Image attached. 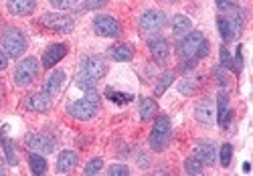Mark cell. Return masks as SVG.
Returning <instances> with one entry per match:
<instances>
[{
	"mask_svg": "<svg viewBox=\"0 0 253 176\" xmlns=\"http://www.w3.org/2000/svg\"><path fill=\"white\" fill-rule=\"evenodd\" d=\"M85 93H83L81 99H75L69 103L67 107V114L79 122H87L91 118H95L97 109H99V93L95 87H87V89H83Z\"/></svg>",
	"mask_w": 253,
	"mask_h": 176,
	"instance_id": "obj_1",
	"label": "cell"
},
{
	"mask_svg": "<svg viewBox=\"0 0 253 176\" xmlns=\"http://www.w3.org/2000/svg\"><path fill=\"white\" fill-rule=\"evenodd\" d=\"M0 45H2L6 57L18 59L27 51V37L18 27H8V29H4L2 35H0Z\"/></svg>",
	"mask_w": 253,
	"mask_h": 176,
	"instance_id": "obj_2",
	"label": "cell"
},
{
	"mask_svg": "<svg viewBox=\"0 0 253 176\" xmlns=\"http://www.w3.org/2000/svg\"><path fill=\"white\" fill-rule=\"evenodd\" d=\"M170 136H172V126H170V118L168 116H158L154 120L152 132H150V150L152 152H164L170 144Z\"/></svg>",
	"mask_w": 253,
	"mask_h": 176,
	"instance_id": "obj_3",
	"label": "cell"
},
{
	"mask_svg": "<svg viewBox=\"0 0 253 176\" xmlns=\"http://www.w3.org/2000/svg\"><path fill=\"white\" fill-rule=\"evenodd\" d=\"M39 71H41V63L37 57H27L23 61H18L16 69H14V83L18 87H27L33 81H37Z\"/></svg>",
	"mask_w": 253,
	"mask_h": 176,
	"instance_id": "obj_4",
	"label": "cell"
},
{
	"mask_svg": "<svg viewBox=\"0 0 253 176\" xmlns=\"http://www.w3.org/2000/svg\"><path fill=\"white\" fill-rule=\"evenodd\" d=\"M39 23L49 31L63 33V35H67L75 29V18L71 14H63V12H47L39 18Z\"/></svg>",
	"mask_w": 253,
	"mask_h": 176,
	"instance_id": "obj_5",
	"label": "cell"
},
{
	"mask_svg": "<svg viewBox=\"0 0 253 176\" xmlns=\"http://www.w3.org/2000/svg\"><path fill=\"white\" fill-rule=\"evenodd\" d=\"M166 23H168V16H166L162 10H156V8L146 10V12L140 16V20H138L140 31H142V33H150V35L160 33V31L166 27Z\"/></svg>",
	"mask_w": 253,
	"mask_h": 176,
	"instance_id": "obj_6",
	"label": "cell"
},
{
	"mask_svg": "<svg viewBox=\"0 0 253 176\" xmlns=\"http://www.w3.org/2000/svg\"><path fill=\"white\" fill-rule=\"evenodd\" d=\"M93 31L97 37L103 39H116L122 35V25L110 14H97L93 18Z\"/></svg>",
	"mask_w": 253,
	"mask_h": 176,
	"instance_id": "obj_7",
	"label": "cell"
},
{
	"mask_svg": "<svg viewBox=\"0 0 253 176\" xmlns=\"http://www.w3.org/2000/svg\"><path fill=\"white\" fill-rule=\"evenodd\" d=\"M81 73L93 81H99L105 77V73H108V63H105V59L101 55L85 57L81 61Z\"/></svg>",
	"mask_w": 253,
	"mask_h": 176,
	"instance_id": "obj_8",
	"label": "cell"
},
{
	"mask_svg": "<svg viewBox=\"0 0 253 176\" xmlns=\"http://www.w3.org/2000/svg\"><path fill=\"white\" fill-rule=\"evenodd\" d=\"M203 35L199 31H191L182 37V41L178 43V57L180 59H195L197 61V51L203 43Z\"/></svg>",
	"mask_w": 253,
	"mask_h": 176,
	"instance_id": "obj_9",
	"label": "cell"
},
{
	"mask_svg": "<svg viewBox=\"0 0 253 176\" xmlns=\"http://www.w3.org/2000/svg\"><path fill=\"white\" fill-rule=\"evenodd\" d=\"M25 144L31 152H37V154H51L55 150V142L51 138H47L45 134H35V132H31V134L25 136Z\"/></svg>",
	"mask_w": 253,
	"mask_h": 176,
	"instance_id": "obj_10",
	"label": "cell"
},
{
	"mask_svg": "<svg viewBox=\"0 0 253 176\" xmlns=\"http://www.w3.org/2000/svg\"><path fill=\"white\" fill-rule=\"evenodd\" d=\"M67 51H69V47L65 45V43H55V45H51V47L45 49L41 65H43L45 69H53L55 65H59V61L67 55Z\"/></svg>",
	"mask_w": 253,
	"mask_h": 176,
	"instance_id": "obj_11",
	"label": "cell"
},
{
	"mask_svg": "<svg viewBox=\"0 0 253 176\" xmlns=\"http://www.w3.org/2000/svg\"><path fill=\"white\" fill-rule=\"evenodd\" d=\"M195 158H199L205 166H215L217 164V148L213 142L201 140L195 146Z\"/></svg>",
	"mask_w": 253,
	"mask_h": 176,
	"instance_id": "obj_12",
	"label": "cell"
},
{
	"mask_svg": "<svg viewBox=\"0 0 253 176\" xmlns=\"http://www.w3.org/2000/svg\"><path fill=\"white\" fill-rule=\"evenodd\" d=\"M148 49H150V55L156 63L164 65L170 57V45H168V41L164 37H154L148 41Z\"/></svg>",
	"mask_w": 253,
	"mask_h": 176,
	"instance_id": "obj_13",
	"label": "cell"
},
{
	"mask_svg": "<svg viewBox=\"0 0 253 176\" xmlns=\"http://www.w3.org/2000/svg\"><path fill=\"white\" fill-rule=\"evenodd\" d=\"M215 120L219 122V126L221 128H229V124H231V120H233V112H231V107H229V95L225 93V91H221L219 95H217V109H215Z\"/></svg>",
	"mask_w": 253,
	"mask_h": 176,
	"instance_id": "obj_14",
	"label": "cell"
},
{
	"mask_svg": "<svg viewBox=\"0 0 253 176\" xmlns=\"http://www.w3.org/2000/svg\"><path fill=\"white\" fill-rule=\"evenodd\" d=\"M63 83H65V73H63L61 69H55V71L47 77V81L43 83V87H41V91H43L47 97L55 99V97L59 95V91H61Z\"/></svg>",
	"mask_w": 253,
	"mask_h": 176,
	"instance_id": "obj_15",
	"label": "cell"
},
{
	"mask_svg": "<svg viewBox=\"0 0 253 176\" xmlns=\"http://www.w3.org/2000/svg\"><path fill=\"white\" fill-rule=\"evenodd\" d=\"M195 118H197V122H201V124H205V126H211L215 122V105H213V101L211 99H203V101H199L197 103V107H195Z\"/></svg>",
	"mask_w": 253,
	"mask_h": 176,
	"instance_id": "obj_16",
	"label": "cell"
},
{
	"mask_svg": "<svg viewBox=\"0 0 253 176\" xmlns=\"http://www.w3.org/2000/svg\"><path fill=\"white\" fill-rule=\"evenodd\" d=\"M51 97H47L43 91H35V93H31L29 97H27V101H25V105H27V109L29 112H37V114H43V112H47V109L51 107Z\"/></svg>",
	"mask_w": 253,
	"mask_h": 176,
	"instance_id": "obj_17",
	"label": "cell"
},
{
	"mask_svg": "<svg viewBox=\"0 0 253 176\" xmlns=\"http://www.w3.org/2000/svg\"><path fill=\"white\" fill-rule=\"evenodd\" d=\"M6 8L12 16H31L37 8V0H8Z\"/></svg>",
	"mask_w": 253,
	"mask_h": 176,
	"instance_id": "obj_18",
	"label": "cell"
},
{
	"mask_svg": "<svg viewBox=\"0 0 253 176\" xmlns=\"http://www.w3.org/2000/svg\"><path fill=\"white\" fill-rule=\"evenodd\" d=\"M77 162H79L77 152L63 150V152H59V156H57V172L59 174H67L77 166Z\"/></svg>",
	"mask_w": 253,
	"mask_h": 176,
	"instance_id": "obj_19",
	"label": "cell"
},
{
	"mask_svg": "<svg viewBox=\"0 0 253 176\" xmlns=\"http://www.w3.org/2000/svg\"><path fill=\"white\" fill-rule=\"evenodd\" d=\"M170 27H172V35L178 37V39H182L186 33H191L193 23H191V18H188L186 14H174Z\"/></svg>",
	"mask_w": 253,
	"mask_h": 176,
	"instance_id": "obj_20",
	"label": "cell"
},
{
	"mask_svg": "<svg viewBox=\"0 0 253 176\" xmlns=\"http://www.w3.org/2000/svg\"><path fill=\"white\" fill-rule=\"evenodd\" d=\"M134 47L130 45V43H120V45H114L110 55L114 61H120V63H126V61H132L134 59Z\"/></svg>",
	"mask_w": 253,
	"mask_h": 176,
	"instance_id": "obj_21",
	"label": "cell"
},
{
	"mask_svg": "<svg viewBox=\"0 0 253 176\" xmlns=\"http://www.w3.org/2000/svg\"><path fill=\"white\" fill-rule=\"evenodd\" d=\"M158 114V105L152 97H142L140 99V120L142 122H150Z\"/></svg>",
	"mask_w": 253,
	"mask_h": 176,
	"instance_id": "obj_22",
	"label": "cell"
},
{
	"mask_svg": "<svg viewBox=\"0 0 253 176\" xmlns=\"http://www.w3.org/2000/svg\"><path fill=\"white\" fill-rule=\"evenodd\" d=\"M217 31H219L223 43H231V41L235 39L233 25H231V20L227 18V14H219V16H217Z\"/></svg>",
	"mask_w": 253,
	"mask_h": 176,
	"instance_id": "obj_23",
	"label": "cell"
},
{
	"mask_svg": "<svg viewBox=\"0 0 253 176\" xmlns=\"http://www.w3.org/2000/svg\"><path fill=\"white\" fill-rule=\"evenodd\" d=\"M29 166H31V172H33L35 176L47 174V160H45L43 154L31 152V154H29Z\"/></svg>",
	"mask_w": 253,
	"mask_h": 176,
	"instance_id": "obj_24",
	"label": "cell"
},
{
	"mask_svg": "<svg viewBox=\"0 0 253 176\" xmlns=\"http://www.w3.org/2000/svg\"><path fill=\"white\" fill-rule=\"evenodd\" d=\"M6 126H2V130H0V142H2V148H4V156H6V162L10 164V166H16L18 162H16V152H14V146H12V142L6 138Z\"/></svg>",
	"mask_w": 253,
	"mask_h": 176,
	"instance_id": "obj_25",
	"label": "cell"
},
{
	"mask_svg": "<svg viewBox=\"0 0 253 176\" xmlns=\"http://www.w3.org/2000/svg\"><path fill=\"white\" fill-rule=\"evenodd\" d=\"M103 95L108 97L110 101L118 103V105H126V103H130V101L134 99V95H130V93H122V91H116V89H112V87H105Z\"/></svg>",
	"mask_w": 253,
	"mask_h": 176,
	"instance_id": "obj_26",
	"label": "cell"
},
{
	"mask_svg": "<svg viewBox=\"0 0 253 176\" xmlns=\"http://www.w3.org/2000/svg\"><path fill=\"white\" fill-rule=\"evenodd\" d=\"M172 81H174V73H172V71H166V73H162V75H160V79H158V83H156V89H154L156 97L164 95V91H166L168 87L172 85Z\"/></svg>",
	"mask_w": 253,
	"mask_h": 176,
	"instance_id": "obj_27",
	"label": "cell"
},
{
	"mask_svg": "<svg viewBox=\"0 0 253 176\" xmlns=\"http://www.w3.org/2000/svg\"><path fill=\"white\" fill-rule=\"evenodd\" d=\"M184 172H186V174L201 176V174L205 172V164H203L199 158L191 156V158H186V160H184Z\"/></svg>",
	"mask_w": 253,
	"mask_h": 176,
	"instance_id": "obj_28",
	"label": "cell"
},
{
	"mask_svg": "<svg viewBox=\"0 0 253 176\" xmlns=\"http://www.w3.org/2000/svg\"><path fill=\"white\" fill-rule=\"evenodd\" d=\"M231 158H233V146L231 144H223L221 150H219V162L223 168H229L231 166Z\"/></svg>",
	"mask_w": 253,
	"mask_h": 176,
	"instance_id": "obj_29",
	"label": "cell"
},
{
	"mask_svg": "<svg viewBox=\"0 0 253 176\" xmlns=\"http://www.w3.org/2000/svg\"><path fill=\"white\" fill-rule=\"evenodd\" d=\"M101 168H103V160H101V158H91V160L85 164V168H83V174H85V176L99 174Z\"/></svg>",
	"mask_w": 253,
	"mask_h": 176,
	"instance_id": "obj_30",
	"label": "cell"
},
{
	"mask_svg": "<svg viewBox=\"0 0 253 176\" xmlns=\"http://www.w3.org/2000/svg\"><path fill=\"white\" fill-rule=\"evenodd\" d=\"M105 4H108V0H83L79 10L81 12H85V10H97V8L105 6Z\"/></svg>",
	"mask_w": 253,
	"mask_h": 176,
	"instance_id": "obj_31",
	"label": "cell"
},
{
	"mask_svg": "<svg viewBox=\"0 0 253 176\" xmlns=\"http://www.w3.org/2000/svg\"><path fill=\"white\" fill-rule=\"evenodd\" d=\"M49 2L55 10H69V8L77 6L79 0H49Z\"/></svg>",
	"mask_w": 253,
	"mask_h": 176,
	"instance_id": "obj_32",
	"label": "cell"
},
{
	"mask_svg": "<svg viewBox=\"0 0 253 176\" xmlns=\"http://www.w3.org/2000/svg\"><path fill=\"white\" fill-rule=\"evenodd\" d=\"M219 59H221V67H223V69H233V59H231L229 49H227L225 45L219 49Z\"/></svg>",
	"mask_w": 253,
	"mask_h": 176,
	"instance_id": "obj_33",
	"label": "cell"
},
{
	"mask_svg": "<svg viewBox=\"0 0 253 176\" xmlns=\"http://www.w3.org/2000/svg\"><path fill=\"white\" fill-rule=\"evenodd\" d=\"M215 4L221 10V14H229V12H233L237 8V4L233 2V0H215Z\"/></svg>",
	"mask_w": 253,
	"mask_h": 176,
	"instance_id": "obj_34",
	"label": "cell"
},
{
	"mask_svg": "<svg viewBox=\"0 0 253 176\" xmlns=\"http://www.w3.org/2000/svg\"><path fill=\"white\" fill-rule=\"evenodd\" d=\"M108 174L110 176H128L130 174V168L126 166V164H112L108 168Z\"/></svg>",
	"mask_w": 253,
	"mask_h": 176,
	"instance_id": "obj_35",
	"label": "cell"
},
{
	"mask_svg": "<svg viewBox=\"0 0 253 176\" xmlns=\"http://www.w3.org/2000/svg\"><path fill=\"white\" fill-rule=\"evenodd\" d=\"M233 71L239 75L243 71V47L237 45V53H235V59H233Z\"/></svg>",
	"mask_w": 253,
	"mask_h": 176,
	"instance_id": "obj_36",
	"label": "cell"
},
{
	"mask_svg": "<svg viewBox=\"0 0 253 176\" xmlns=\"http://www.w3.org/2000/svg\"><path fill=\"white\" fill-rule=\"evenodd\" d=\"M213 77H215V81H217L219 85H223V87H225L227 81H229V79H227V73L223 71V67H215V69H213Z\"/></svg>",
	"mask_w": 253,
	"mask_h": 176,
	"instance_id": "obj_37",
	"label": "cell"
},
{
	"mask_svg": "<svg viewBox=\"0 0 253 176\" xmlns=\"http://www.w3.org/2000/svg\"><path fill=\"white\" fill-rule=\"evenodd\" d=\"M178 91H180V93H184V95H191V93L195 91V81L184 79V81L178 85Z\"/></svg>",
	"mask_w": 253,
	"mask_h": 176,
	"instance_id": "obj_38",
	"label": "cell"
},
{
	"mask_svg": "<svg viewBox=\"0 0 253 176\" xmlns=\"http://www.w3.org/2000/svg\"><path fill=\"white\" fill-rule=\"evenodd\" d=\"M209 49H211V43H209L207 39H203L201 47H199V51H197V61H199V59H205V57L209 55Z\"/></svg>",
	"mask_w": 253,
	"mask_h": 176,
	"instance_id": "obj_39",
	"label": "cell"
},
{
	"mask_svg": "<svg viewBox=\"0 0 253 176\" xmlns=\"http://www.w3.org/2000/svg\"><path fill=\"white\" fill-rule=\"evenodd\" d=\"M6 65H8V57H6V53L2 49H0V71H4Z\"/></svg>",
	"mask_w": 253,
	"mask_h": 176,
	"instance_id": "obj_40",
	"label": "cell"
},
{
	"mask_svg": "<svg viewBox=\"0 0 253 176\" xmlns=\"http://www.w3.org/2000/svg\"><path fill=\"white\" fill-rule=\"evenodd\" d=\"M138 166H142V168H148L150 166V160H148V156H144V154H140V156H138Z\"/></svg>",
	"mask_w": 253,
	"mask_h": 176,
	"instance_id": "obj_41",
	"label": "cell"
},
{
	"mask_svg": "<svg viewBox=\"0 0 253 176\" xmlns=\"http://www.w3.org/2000/svg\"><path fill=\"white\" fill-rule=\"evenodd\" d=\"M8 166H10V164H8L4 158H0V176H4V174L8 172Z\"/></svg>",
	"mask_w": 253,
	"mask_h": 176,
	"instance_id": "obj_42",
	"label": "cell"
},
{
	"mask_svg": "<svg viewBox=\"0 0 253 176\" xmlns=\"http://www.w3.org/2000/svg\"><path fill=\"white\" fill-rule=\"evenodd\" d=\"M249 170H251V164H249V162H245V164H243V172H249Z\"/></svg>",
	"mask_w": 253,
	"mask_h": 176,
	"instance_id": "obj_43",
	"label": "cell"
},
{
	"mask_svg": "<svg viewBox=\"0 0 253 176\" xmlns=\"http://www.w3.org/2000/svg\"><path fill=\"white\" fill-rule=\"evenodd\" d=\"M0 105H2V83H0Z\"/></svg>",
	"mask_w": 253,
	"mask_h": 176,
	"instance_id": "obj_44",
	"label": "cell"
},
{
	"mask_svg": "<svg viewBox=\"0 0 253 176\" xmlns=\"http://www.w3.org/2000/svg\"><path fill=\"white\" fill-rule=\"evenodd\" d=\"M164 2H178V0H164Z\"/></svg>",
	"mask_w": 253,
	"mask_h": 176,
	"instance_id": "obj_45",
	"label": "cell"
}]
</instances>
